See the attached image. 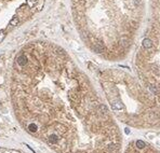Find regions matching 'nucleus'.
<instances>
[{"label": "nucleus", "instance_id": "7ed1b4c3", "mask_svg": "<svg viewBox=\"0 0 160 153\" xmlns=\"http://www.w3.org/2000/svg\"><path fill=\"white\" fill-rule=\"evenodd\" d=\"M142 44H143V46H144L145 49H150L151 46H153V41H151V39H148V38H145V39L143 40Z\"/></svg>", "mask_w": 160, "mask_h": 153}, {"label": "nucleus", "instance_id": "f257e3e1", "mask_svg": "<svg viewBox=\"0 0 160 153\" xmlns=\"http://www.w3.org/2000/svg\"><path fill=\"white\" fill-rule=\"evenodd\" d=\"M16 63H17V65L20 67H25L27 64H28V58H27L26 55H24V54H22L16 58Z\"/></svg>", "mask_w": 160, "mask_h": 153}, {"label": "nucleus", "instance_id": "0eeeda50", "mask_svg": "<svg viewBox=\"0 0 160 153\" xmlns=\"http://www.w3.org/2000/svg\"><path fill=\"white\" fill-rule=\"evenodd\" d=\"M124 132H126V134H130V129H129V128H126V129H124Z\"/></svg>", "mask_w": 160, "mask_h": 153}, {"label": "nucleus", "instance_id": "20e7f679", "mask_svg": "<svg viewBox=\"0 0 160 153\" xmlns=\"http://www.w3.org/2000/svg\"><path fill=\"white\" fill-rule=\"evenodd\" d=\"M18 22H20V21H18L17 16H14V17H13L12 20L10 21V25H11V26H16V25L18 24Z\"/></svg>", "mask_w": 160, "mask_h": 153}, {"label": "nucleus", "instance_id": "6e6552de", "mask_svg": "<svg viewBox=\"0 0 160 153\" xmlns=\"http://www.w3.org/2000/svg\"><path fill=\"white\" fill-rule=\"evenodd\" d=\"M3 38H4V34H2V35H1V37H0V41L3 40Z\"/></svg>", "mask_w": 160, "mask_h": 153}, {"label": "nucleus", "instance_id": "f03ea898", "mask_svg": "<svg viewBox=\"0 0 160 153\" xmlns=\"http://www.w3.org/2000/svg\"><path fill=\"white\" fill-rule=\"evenodd\" d=\"M112 109L114 111H122L123 109H124V105L122 102H112Z\"/></svg>", "mask_w": 160, "mask_h": 153}, {"label": "nucleus", "instance_id": "39448f33", "mask_svg": "<svg viewBox=\"0 0 160 153\" xmlns=\"http://www.w3.org/2000/svg\"><path fill=\"white\" fill-rule=\"evenodd\" d=\"M145 146H146V144H145V142H144L143 140H137V141H136V147H137L139 149L145 148Z\"/></svg>", "mask_w": 160, "mask_h": 153}, {"label": "nucleus", "instance_id": "423d86ee", "mask_svg": "<svg viewBox=\"0 0 160 153\" xmlns=\"http://www.w3.org/2000/svg\"><path fill=\"white\" fill-rule=\"evenodd\" d=\"M100 111H101V113L103 114H107V108H106V106H104V105H100Z\"/></svg>", "mask_w": 160, "mask_h": 153}]
</instances>
